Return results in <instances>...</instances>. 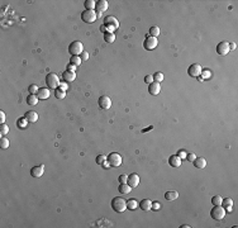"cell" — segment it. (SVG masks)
Wrapping results in <instances>:
<instances>
[{"label": "cell", "mask_w": 238, "mask_h": 228, "mask_svg": "<svg viewBox=\"0 0 238 228\" xmlns=\"http://www.w3.org/2000/svg\"><path fill=\"white\" fill-rule=\"evenodd\" d=\"M112 208L115 213H123L127 209V200L122 197H115L112 200Z\"/></svg>", "instance_id": "cell-1"}, {"label": "cell", "mask_w": 238, "mask_h": 228, "mask_svg": "<svg viewBox=\"0 0 238 228\" xmlns=\"http://www.w3.org/2000/svg\"><path fill=\"white\" fill-rule=\"evenodd\" d=\"M104 26L107 27V32H112L113 33L117 28H119V22L117 20L115 17L109 15V17H107L105 19H104Z\"/></svg>", "instance_id": "cell-2"}, {"label": "cell", "mask_w": 238, "mask_h": 228, "mask_svg": "<svg viewBox=\"0 0 238 228\" xmlns=\"http://www.w3.org/2000/svg\"><path fill=\"white\" fill-rule=\"evenodd\" d=\"M60 79L58 76H57L56 74H48L46 76V85L48 86L50 89H58L60 86Z\"/></svg>", "instance_id": "cell-3"}, {"label": "cell", "mask_w": 238, "mask_h": 228, "mask_svg": "<svg viewBox=\"0 0 238 228\" xmlns=\"http://www.w3.org/2000/svg\"><path fill=\"white\" fill-rule=\"evenodd\" d=\"M226 216V210L222 205H214L210 210V217L215 221H222Z\"/></svg>", "instance_id": "cell-4"}, {"label": "cell", "mask_w": 238, "mask_h": 228, "mask_svg": "<svg viewBox=\"0 0 238 228\" xmlns=\"http://www.w3.org/2000/svg\"><path fill=\"white\" fill-rule=\"evenodd\" d=\"M69 52L72 56H80L84 52V46L80 41H74L69 46Z\"/></svg>", "instance_id": "cell-5"}, {"label": "cell", "mask_w": 238, "mask_h": 228, "mask_svg": "<svg viewBox=\"0 0 238 228\" xmlns=\"http://www.w3.org/2000/svg\"><path fill=\"white\" fill-rule=\"evenodd\" d=\"M107 161L113 167H119L122 165V156L117 153V152H112V153H109L107 156Z\"/></svg>", "instance_id": "cell-6"}, {"label": "cell", "mask_w": 238, "mask_h": 228, "mask_svg": "<svg viewBox=\"0 0 238 228\" xmlns=\"http://www.w3.org/2000/svg\"><path fill=\"white\" fill-rule=\"evenodd\" d=\"M98 18V14L95 10H85L81 13V19L84 23H88V24H91V23H94L95 20H96Z\"/></svg>", "instance_id": "cell-7"}, {"label": "cell", "mask_w": 238, "mask_h": 228, "mask_svg": "<svg viewBox=\"0 0 238 228\" xmlns=\"http://www.w3.org/2000/svg\"><path fill=\"white\" fill-rule=\"evenodd\" d=\"M157 45H158L157 38L156 37H152V36H147V38H146L145 42H143V47H145V50H147V51L155 50L156 47H157Z\"/></svg>", "instance_id": "cell-8"}, {"label": "cell", "mask_w": 238, "mask_h": 228, "mask_svg": "<svg viewBox=\"0 0 238 228\" xmlns=\"http://www.w3.org/2000/svg\"><path fill=\"white\" fill-rule=\"evenodd\" d=\"M201 71H203V69H201L200 65L199 64H193V65H190V67L188 69V74L191 76V77H199L200 74H201Z\"/></svg>", "instance_id": "cell-9"}, {"label": "cell", "mask_w": 238, "mask_h": 228, "mask_svg": "<svg viewBox=\"0 0 238 228\" xmlns=\"http://www.w3.org/2000/svg\"><path fill=\"white\" fill-rule=\"evenodd\" d=\"M229 42H226L223 41L220 43H218L217 46V53L220 55V56H226L227 53H229Z\"/></svg>", "instance_id": "cell-10"}, {"label": "cell", "mask_w": 238, "mask_h": 228, "mask_svg": "<svg viewBox=\"0 0 238 228\" xmlns=\"http://www.w3.org/2000/svg\"><path fill=\"white\" fill-rule=\"evenodd\" d=\"M127 184L133 189V188H137L139 185V175H137L136 172H133L131 175H128V180H127Z\"/></svg>", "instance_id": "cell-11"}, {"label": "cell", "mask_w": 238, "mask_h": 228, "mask_svg": "<svg viewBox=\"0 0 238 228\" xmlns=\"http://www.w3.org/2000/svg\"><path fill=\"white\" fill-rule=\"evenodd\" d=\"M108 7H109V4H108L107 0H99V1H96V5H95L96 14H98V15H100L101 13L107 12L108 10Z\"/></svg>", "instance_id": "cell-12"}, {"label": "cell", "mask_w": 238, "mask_h": 228, "mask_svg": "<svg viewBox=\"0 0 238 228\" xmlns=\"http://www.w3.org/2000/svg\"><path fill=\"white\" fill-rule=\"evenodd\" d=\"M99 107H100L101 109H109L112 107V99L107 96V95H103V96L99 98Z\"/></svg>", "instance_id": "cell-13"}, {"label": "cell", "mask_w": 238, "mask_h": 228, "mask_svg": "<svg viewBox=\"0 0 238 228\" xmlns=\"http://www.w3.org/2000/svg\"><path fill=\"white\" fill-rule=\"evenodd\" d=\"M45 172V166L43 165H37V166H33L32 170H31V175L33 178H41Z\"/></svg>", "instance_id": "cell-14"}, {"label": "cell", "mask_w": 238, "mask_h": 228, "mask_svg": "<svg viewBox=\"0 0 238 228\" xmlns=\"http://www.w3.org/2000/svg\"><path fill=\"white\" fill-rule=\"evenodd\" d=\"M36 95L38 96V99H42V100L48 99L50 98V88H39L38 91L36 93Z\"/></svg>", "instance_id": "cell-15"}, {"label": "cell", "mask_w": 238, "mask_h": 228, "mask_svg": "<svg viewBox=\"0 0 238 228\" xmlns=\"http://www.w3.org/2000/svg\"><path fill=\"white\" fill-rule=\"evenodd\" d=\"M148 91H150V94H152V95H158L160 91H161V84H160V83H156V81L151 83V84L148 85Z\"/></svg>", "instance_id": "cell-16"}, {"label": "cell", "mask_w": 238, "mask_h": 228, "mask_svg": "<svg viewBox=\"0 0 238 228\" xmlns=\"http://www.w3.org/2000/svg\"><path fill=\"white\" fill-rule=\"evenodd\" d=\"M62 79H64V81H65V83H72L74 80L76 79V74L74 72V71H69V70H66L65 72L62 74Z\"/></svg>", "instance_id": "cell-17"}, {"label": "cell", "mask_w": 238, "mask_h": 228, "mask_svg": "<svg viewBox=\"0 0 238 228\" xmlns=\"http://www.w3.org/2000/svg\"><path fill=\"white\" fill-rule=\"evenodd\" d=\"M24 118L28 121V123H36L38 121V113H36L34 110H29L26 113Z\"/></svg>", "instance_id": "cell-18"}, {"label": "cell", "mask_w": 238, "mask_h": 228, "mask_svg": "<svg viewBox=\"0 0 238 228\" xmlns=\"http://www.w3.org/2000/svg\"><path fill=\"white\" fill-rule=\"evenodd\" d=\"M220 205L224 208L226 212H232V208H233V200L231 198H226L222 200V204Z\"/></svg>", "instance_id": "cell-19"}, {"label": "cell", "mask_w": 238, "mask_h": 228, "mask_svg": "<svg viewBox=\"0 0 238 228\" xmlns=\"http://www.w3.org/2000/svg\"><path fill=\"white\" fill-rule=\"evenodd\" d=\"M169 164L172 166V167H180V166H181V159H180L177 155H174L169 159Z\"/></svg>", "instance_id": "cell-20"}, {"label": "cell", "mask_w": 238, "mask_h": 228, "mask_svg": "<svg viewBox=\"0 0 238 228\" xmlns=\"http://www.w3.org/2000/svg\"><path fill=\"white\" fill-rule=\"evenodd\" d=\"M138 205H139V208L142 209V210L147 212V210H150V209H152V202L150 200V199H143V200L139 202Z\"/></svg>", "instance_id": "cell-21"}, {"label": "cell", "mask_w": 238, "mask_h": 228, "mask_svg": "<svg viewBox=\"0 0 238 228\" xmlns=\"http://www.w3.org/2000/svg\"><path fill=\"white\" fill-rule=\"evenodd\" d=\"M193 162H194V166L196 169H204L207 166V160L204 157H196Z\"/></svg>", "instance_id": "cell-22"}, {"label": "cell", "mask_w": 238, "mask_h": 228, "mask_svg": "<svg viewBox=\"0 0 238 228\" xmlns=\"http://www.w3.org/2000/svg\"><path fill=\"white\" fill-rule=\"evenodd\" d=\"M118 190H119V193H120V194H123V195H127V194L131 193L132 188H131L127 183H124V184H120V185H119V186H118Z\"/></svg>", "instance_id": "cell-23"}, {"label": "cell", "mask_w": 238, "mask_h": 228, "mask_svg": "<svg viewBox=\"0 0 238 228\" xmlns=\"http://www.w3.org/2000/svg\"><path fill=\"white\" fill-rule=\"evenodd\" d=\"M177 198H179V193L175 191V190H171V191H167L165 194V199L166 200H169V202L175 200V199H177Z\"/></svg>", "instance_id": "cell-24"}, {"label": "cell", "mask_w": 238, "mask_h": 228, "mask_svg": "<svg viewBox=\"0 0 238 228\" xmlns=\"http://www.w3.org/2000/svg\"><path fill=\"white\" fill-rule=\"evenodd\" d=\"M104 41H105L107 43H113V42L115 41V34L112 32H105L104 33Z\"/></svg>", "instance_id": "cell-25"}, {"label": "cell", "mask_w": 238, "mask_h": 228, "mask_svg": "<svg viewBox=\"0 0 238 228\" xmlns=\"http://www.w3.org/2000/svg\"><path fill=\"white\" fill-rule=\"evenodd\" d=\"M27 103L29 104V105H37L38 104V96L36 94H31V95H28V98H27Z\"/></svg>", "instance_id": "cell-26"}, {"label": "cell", "mask_w": 238, "mask_h": 228, "mask_svg": "<svg viewBox=\"0 0 238 228\" xmlns=\"http://www.w3.org/2000/svg\"><path fill=\"white\" fill-rule=\"evenodd\" d=\"M81 58H80V56H71V58H70V64L71 65H74V66H76V67H79L80 65H81Z\"/></svg>", "instance_id": "cell-27"}, {"label": "cell", "mask_w": 238, "mask_h": 228, "mask_svg": "<svg viewBox=\"0 0 238 228\" xmlns=\"http://www.w3.org/2000/svg\"><path fill=\"white\" fill-rule=\"evenodd\" d=\"M84 5L86 8V10H94L95 5H96V1H94V0H86V1L84 3Z\"/></svg>", "instance_id": "cell-28"}, {"label": "cell", "mask_w": 238, "mask_h": 228, "mask_svg": "<svg viewBox=\"0 0 238 228\" xmlns=\"http://www.w3.org/2000/svg\"><path fill=\"white\" fill-rule=\"evenodd\" d=\"M17 127L22 128V129H24V128L28 127V121L26 119V118H19V119L17 121Z\"/></svg>", "instance_id": "cell-29"}, {"label": "cell", "mask_w": 238, "mask_h": 228, "mask_svg": "<svg viewBox=\"0 0 238 228\" xmlns=\"http://www.w3.org/2000/svg\"><path fill=\"white\" fill-rule=\"evenodd\" d=\"M138 207V203L136 199H129L127 202V209H131V210H134V209Z\"/></svg>", "instance_id": "cell-30"}, {"label": "cell", "mask_w": 238, "mask_h": 228, "mask_svg": "<svg viewBox=\"0 0 238 228\" xmlns=\"http://www.w3.org/2000/svg\"><path fill=\"white\" fill-rule=\"evenodd\" d=\"M160 33H161V31H160V28L158 27H151L150 28V33L148 34L150 36H152V37H158L160 36Z\"/></svg>", "instance_id": "cell-31"}, {"label": "cell", "mask_w": 238, "mask_h": 228, "mask_svg": "<svg viewBox=\"0 0 238 228\" xmlns=\"http://www.w3.org/2000/svg\"><path fill=\"white\" fill-rule=\"evenodd\" d=\"M55 96H56L57 99H64V98L66 96V91H65V90H61L60 88H58V89H56V91H55Z\"/></svg>", "instance_id": "cell-32"}, {"label": "cell", "mask_w": 238, "mask_h": 228, "mask_svg": "<svg viewBox=\"0 0 238 228\" xmlns=\"http://www.w3.org/2000/svg\"><path fill=\"white\" fill-rule=\"evenodd\" d=\"M222 200H223V198L220 195H215V197L212 198V204H213V205H220Z\"/></svg>", "instance_id": "cell-33"}, {"label": "cell", "mask_w": 238, "mask_h": 228, "mask_svg": "<svg viewBox=\"0 0 238 228\" xmlns=\"http://www.w3.org/2000/svg\"><path fill=\"white\" fill-rule=\"evenodd\" d=\"M0 147H1V148H8V147H9V140L7 138V137H1V138H0Z\"/></svg>", "instance_id": "cell-34"}, {"label": "cell", "mask_w": 238, "mask_h": 228, "mask_svg": "<svg viewBox=\"0 0 238 228\" xmlns=\"http://www.w3.org/2000/svg\"><path fill=\"white\" fill-rule=\"evenodd\" d=\"M153 81H156V83H161L164 80V74L162 72H156V74H153Z\"/></svg>", "instance_id": "cell-35"}, {"label": "cell", "mask_w": 238, "mask_h": 228, "mask_svg": "<svg viewBox=\"0 0 238 228\" xmlns=\"http://www.w3.org/2000/svg\"><path fill=\"white\" fill-rule=\"evenodd\" d=\"M8 132H9V127H8V124H0V134L1 136H5V134H8Z\"/></svg>", "instance_id": "cell-36"}, {"label": "cell", "mask_w": 238, "mask_h": 228, "mask_svg": "<svg viewBox=\"0 0 238 228\" xmlns=\"http://www.w3.org/2000/svg\"><path fill=\"white\" fill-rule=\"evenodd\" d=\"M95 161H96V164H99V165H103V164L107 161V156H104V155H99Z\"/></svg>", "instance_id": "cell-37"}, {"label": "cell", "mask_w": 238, "mask_h": 228, "mask_svg": "<svg viewBox=\"0 0 238 228\" xmlns=\"http://www.w3.org/2000/svg\"><path fill=\"white\" fill-rule=\"evenodd\" d=\"M28 91H29V94H36L38 91V86L36 84H32L29 86V89H28Z\"/></svg>", "instance_id": "cell-38"}, {"label": "cell", "mask_w": 238, "mask_h": 228, "mask_svg": "<svg viewBox=\"0 0 238 228\" xmlns=\"http://www.w3.org/2000/svg\"><path fill=\"white\" fill-rule=\"evenodd\" d=\"M118 180H119V183L120 184H124V183H127V180H128V175L123 174V175H120V176L118 178Z\"/></svg>", "instance_id": "cell-39"}, {"label": "cell", "mask_w": 238, "mask_h": 228, "mask_svg": "<svg viewBox=\"0 0 238 228\" xmlns=\"http://www.w3.org/2000/svg\"><path fill=\"white\" fill-rule=\"evenodd\" d=\"M195 159H196V156H195V153H193V152H190V153L186 155V160L190 161V162H193Z\"/></svg>", "instance_id": "cell-40"}, {"label": "cell", "mask_w": 238, "mask_h": 228, "mask_svg": "<svg viewBox=\"0 0 238 228\" xmlns=\"http://www.w3.org/2000/svg\"><path fill=\"white\" fill-rule=\"evenodd\" d=\"M186 155H188V152L184 151V150H180V151L177 152V156H179L180 159H186Z\"/></svg>", "instance_id": "cell-41"}, {"label": "cell", "mask_w": 238, "mask_h": 228, "mask_svg": "<svg viewBox=\"0 0 238 228\" xmlns=\"http://www.w3.org/2000/svg\"><path fill=\"white\" fill-rule=\"evenodd\" d=\"M210 71H209V70H205V71H201V74H200V76H201V77L203 79H208L209 77V76H210Z\"/></svg>", "instance_id": "cell-42"}, {"label": "cell", "mask_w": 238, "mask_h": 228, "mask_svg": "<svg viewBox=\"0 0 238 228\" xmlns=\"http://www.w3.org/2000/svg\"><path fill=\"white\" fill-rule=\"evenodd\" d=\"M161 208V204L158 203V202H152V209H153V210H158V209Z\"/></svg>", "instance_id": "cell-43"}, {"label": "cell", "mask_w": 238, "mask_h": 228, "mask_svg": "<svg viewBox=\"0 0 238 228\" xmlns=\"http://www.w3.org/2000/svg\"><path fill=\"white\" fill-rule=\"evenodd\" d=\"M145 83L150 85L151 83H153V77H152V76H151V75H147V76H146V77H145Z\"/></svg>", "instance_id": "cell-44"}, {"label": "cell", "mask_w": 238, "mask_h": 228, "mask_svg": "<svg viewBox=\"0 0 238 228\" xmlns=\"http://www.w3.org/2000/svg\"><path fill=\"white\" fill-rule=\"evenodd\" d=\"M80 58H81V61H86V60H89V53H88V52H82V53L80 55Z\"/></svg>", "instance_id": "cell-45"}, {"label": "cell", "mask_w": 238, "mask_h": 228, "mask_svg": "<svg viewBox=\"0 0 238 228\" xmlns=\"http://www.w3.org/2000/svg\"><path fill=\"white\" fill-rule=\"evenodd\" d=\"M61 90H65V91H66V90H67V88H69V84L67 83H60V86H58Z\"/></svg>", "instance_id": "cell-46"}, {"label": "cell", "mask_w": 238, "mask_h": 228, "mask_svg": "<svg viewBox=\"0 0 238 228\" xmlns=\"http://www.w3.org/2000/svg\"><path fill=\"white\" fill-rule=\"evenodd\" d=\"M4 122H5V113L1 110L0 112V124H3Z\"/></svg>", "instance_id": "cell-47"}, {"label": "cell", "mask_w": 238, "mask_h": 228, "mask_svg": "<svg viewBox=\"0 0 238 228\" xmlns=\"http://www.w3.org/2000/svg\"><path fill=\"white\" fill-rule=\"evenodd\" d=\"M67 70H69V71H74V72H75V70H76V66H74V65L69 64V65H67Z\"/></svg>", "instance_id": "cell-48"}, {"label": "cell", "mask_w": 238, "mask_h": 228, "mask_svg": "<svg viewBox=\"0 0 238 228\" xmlns=\"http://www.w3.org/2000/svg\"><path fill=\"white\" fill-rule=\"evenodd\" d=\"M101 166H103L104 169H108V167H109V166H110V165H109V162H108V161H105V162H104V164H103Z\"/></svg>", "instance_id": "cell-49"}, {"label": "cell", "mask_w": 238, "mask_h": 228, "mask_svg": "<svg viewBox=\"0 0 238 228\" xmlns=\"http://www.w3.org/2000/svg\"><path fill=\"white\" fill-rule=\"evenodd\" d=\"M100 31H101L103 33H105V32H107V27H105V26H104V24H103V26L100 27Z\"/></svg>", "instance_id": "cell-50"}, {"label": "cell", "mask_w": 238, "mask_h": 228, "mask_svg": "<svg viewBox=\"0 0 238 228\" xmlns=\"http://www.w3.org/2000/svg\"><path fill=\"white\" fill-rule=\"evenodd\" d=\"M181 227H183V228H189L190 226H188V224H184V226H181Z\"/></svg>", "instance_id": "cell-51"}]
</instances>
